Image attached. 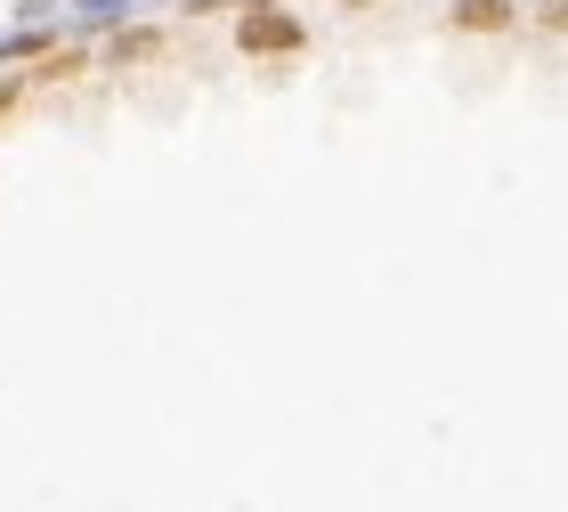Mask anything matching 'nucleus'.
<instances>
[{
    "mask_svg": "<svg viewBox=\"0 0 568 512\" xmlns=\"http://www.w3.org/2000/svg\"><path fill=\"white\" fill-rule=\"evenodd\" d=\"M82 66H90V58H82V49H58V58H49V66H41V82H73V73H82Z\"/></svg>",
    "mask_w": 568,
    "mask_h": 512,
    "instance_id": "3",
    "label": "nucleus"
},
{
    "mask_svg": "<svg viewBox=\"0 0 568 512\" xmlns=\"http://www.w3.org/2000/svg\"><path fill=\"white\" fill-rule=\"evenodd\" d=\"M308 33H301V17L293 9H276V0H252V9L236 17V49L244 58H293Z\"/></svg>",
    "mask_w": 568,
    "mask_h": 512,
    "instance_id": "1",
    "label": "nucleus"
},
{
    "mask_svg": "<svg viewBox=\"0 0 568 512\" xmlns=\"http://www.w3.org/2000/svg\"><path fill=\"white\" fill-rule=\"evenodd\" d=\"M17 98H24V82H17V73H0V114H9Z\"/></svg>",
    "mask_w": 568,
    "mask_h": 512,
    "instance_id": "4",
    "label": "nucleus"
},
{
    "mask_svg": "<svg viewBox=\"0 0 568 512\" xmlns=\"http://www.w3.org/2000/svg\"><path fill=\"white\" fill-rule=\"evenodd\" d=\"M520 9L511 0H455V33H511Z\"/></svg>",
    "mask_w": 568,
    "mask_h": 512,
    "instance_id": "2",
    "label": "nucleus"
}]
</instances>
